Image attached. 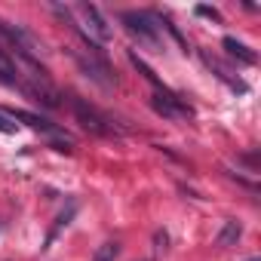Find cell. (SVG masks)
Listing matches in <instances>:
<instances>
[{
    "instance_id": "obj_10",
    "label": "cell",
    "mask_w": 261,
    "mask_h": 261,
    "mask_svg": "<svg viewBox=\"0 0 261 261\" xmlns=\"http://www.w3.org/2000/svg\"><path fill=\"white\" fill-rule=\"evenodd\" d=\"M206 65H209V68L215 71V77H218V80H224V83H227L233 92H246V83H243L240 77H230V74H227V71H224V68H221L215 59H212V56H206Z\"/></svg>"
},
{
    "instance_id": "obj_4",
    "label": "cell",
    "mask_w": 261,
    "mask_h": 261,
    "mask_svg": "<svg viewBox=\"0 0 261 261\" xmlns=\"http://www.w3.org/2000/svg\"><path fill=\"white\" fill-rule=\"evenodd\" d=\"M151 108L160 114V117H166V120H191L194 117V108L185 101V98H178L175 92H154L151 95Z\"/></svg>"
},
{
    "instance_id": "obj_7",
    "label": "cell",
    "mask_w": 261,
    "mask_h": 261,
    "mask_svg": "<svg viewBox=\"0 0 261 261\" xmlns=\"http://www.w3.org/2000/svg\"><path fill=\"white\" fill-rule=\"evenodd\" d=\"M0 83L10 86V89H19V92H22V77H19L16 62L10 59V53H7V46H4V43H0Z\"/></svg>"
},
{
    "instance_id": "obj_13",
    "label": "cell",
    "mask_w": 261,
    "mask_h": 261,
    "mask_svg": "<svg viewBox=\"0 0 261 261\" xmlns=\"http://www.w3.org/2000/svg\"><path fill=\"white\" fill-rule=\"evenodd\" d=\"M16 129H19V123H13L4 111H0V133H7V136H10V133H16Z\"/></svg>"
},
{
    "instance_id": "obj_11",
    "label": "cell",
    "mask_w": 261,
    "mask_h": 261,
    "mask_svg": "<svg viewBox=\"0 0 261 261\" xmlns=\"http://www.w3.org/2000/svg\"><path fill=\"white\" fill-rule=\"evenodd\" d=\"M240 237H243V224H240V221H224V227H221V233H218V246L227 249V246H233Z\"/></svg>"
},
{
    "instance_id": "obj_3",
    "label": "cell",
    "mask_w": 261,
    "mask_h": 261,
    "mask_svg": "<svg viewBox=\"0 0 261 261\" xmlns=\"http://www.w3.org/2000/svg\"><path fill=\"white\" fill-rule=\"evenodd\" d=\"M65 49H68V56L77 62V68H80L83 77H89L92 83H98V86H105V89L117 86V74L111 71V65H108L105 59L89 56V53H80V49H71V46H65Z\"/></svg>"
},
{
    "instance_id": "obj_12",
    "label": "cell",
    "mask_w": 261,
    "mask_h": 261,
    "mask_svg": "<svg viewBox=\"0 0 261 261\" xmlns=\"http://www.w3.org/2000/svg\"><path fill=\"white\" fill-rule=\"evenodd\" d=\"M117 255H120V243H105V246L95 252V258H92V261H114Z\"/></svg>"
},
{
    "instance_id": "obj_8",
    "label": "cell",
    "mask_w": 261,
    "mask_h": 261,
    "mask_svg": "<svg viewBox=\"0 0 261 261\" xmlns=\"http://www.w3.org/2000/svg\"><path fill=\"white\" fill-rule=\"evenodd\" d=\"M221 46L227 49V56H230V59H240L243 65H255V62H258V56H255L246 43H240L237 37H224V40H221Z\"/></svg>"
},
{
    "instance_id": "obj_2",
    "label": "cell",
    "mask_w": 261,
    "mask_h": 261,
    "mask_svg": "<svg viewBox=\"0 0 261 261\" xmlns=\"http://www.w3.org/2000/svg\"><path fill=\"white\" fill-rule=\"evenodd\" d=\"M120 22H123V28L133 34V37H139V43H145L151 49H160L163 46L157 13H151V10H126V13H120Z\"/></svg>"
},
{
    "instance_id": "obj_16",
    "label": "cell",
    "mask_w": 261,
    "mask_h": 261,
    "mask_svg": "<svg viewBox=\"0 0 261 261\" xmlns=\"http://www.w3.org/2000/svg\"><path fill=\"white\" fill-rule=\"evenodd\" d=\"M249 261H258V258H249Z\"/></svg>"
},
{
    "instance_id": "obj_9",
    "label": "cell",
    "mask_w": 261,
    "mask_h": 261,
    "mask_svg": "<svg viewBox=\"0 0 261 261\" xmlns=\"http://www.w3.org/2000/svg\"><path fill=\"white\" fill-rule=\"evenodd\" d=\"M129 62H133V68H136V71H139L145 80H151V83L157 86V92H166V86H163V80L157 77V71H154V68H151V65H148V62H145L139 53H136V49H129Z\"/></svg>"
},
{
    "instance_id": "obj_6",
    "label": "cell",
    "mask_w": 261,
    "mask_h": 261,
    "mask_svg": "<svg viewBox=\"0 0 261 261\" xmlns=\"http://www.w3.org/2000/svg\"><path fill=\"white\" fill-rule=\"evenodd\" d=\"M4 114L16 123H25V126H31V129H37V133H46V136H62V129L53 123V120H46V117H40V114H31V111H22V108H4Z\"/></svg>"
},
{
    "instance_id": "obj_5",
    "label": "cell",
    "mask_w": 261,
    "mask_h": 261,
    "mask_svg": "<svg viewBox=\"0 0 261 261\" xmlns=\"http://www.w3.org/2000/svg\"><path fill=\"white\" fill-rule=\"evenodd\" d=\"M74 10L83 16V22H86V28H83V31H86V34H89L98 46H105V43L114 37L111 25H108V19L101 16V10H98V7H92V4H77Z\"/></svg>"
},
{
    "instance_id": "obj_14",
    "label": "cell",
    "mask_w": 261,
    "mask_h": 261,
    "mask_svg": "<svg viewBox=\"0 0 261 261\" xmlns=\"http://www.w3.org/2000/svg\"><path fill=\"white\" fill-rule=\"evenodd\" d=\"M197 16H203V19H215V22L221 19L218 10H212V7H197Z\"/></svg>"
},
{
    "instance_id": "obj_15",
    "label": "cell",
    "mask_w": 261,
    "mask_h": 261,
    "mask_svg": "<svg viewBox=\"0 0 261 261\" xmlns=\"http://www.w3.org/2000/svg\"><path fill=\"white\" fill-rule=\"evenodd\" d=\"M154 243H157V252H166V243H169V237H166V230H157V237H154Z\"/></svg>"
},
{
    "instance_id": "obj_1",
    "label": "cell",
    "mask_w": 261,
    "mask_h": 261,
    "mask_svg": "<svg viewBox=\"0 0 261 261\" xmlns=\"http://www.w3.org/2000/svg\"><path fill=\"white\" fill-rule=\"evenodd\" d=\"M68 101H71V111H74L77 123L86 129V133H92V136H101V139H114V136H120V133H123V129L114 123V117H111V114H105V111H98V108H95L89 98L71 95Z\"/></svg>"
}]
</instances>
